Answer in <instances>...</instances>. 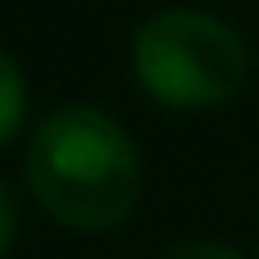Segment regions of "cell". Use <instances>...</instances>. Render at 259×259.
I'll return each instance as SVG.
<instances>
[{
	"mask_svg": "<svg viewBox=\"0 0 259 259\" xmlns=\"http://www.w3.org/2000/svg\"><path fill=\"white\" fill-rule=\"evenodd\" d=\"M27 182L73 228L118 223L141 187L132 137L96 105L50 109L27 141Z\"/></svg>",
	"mask_w": 259,
	"mask_h": 259,
	"instance_id": "6da1fadb",
	"label": "cell"
},
{
	"mask_svg": "<svg viewBox=\"0 0 259 259\" xmlns=\"http://www.w3.org/2000/svg\"><path fill=\"white\" fill-rule=\"evenodd\" d=\"M132 68L137 82L178 109L223 105L241 91L250 73V50L241 32L205 9H159L132 36Z\"/></svg>",
	"mask_w": 259,
	"mask_h": 259,
	"instance_id": "7a4b0ae2",
	"label": "cell"
},
{
	"mask_svg": "<svg viewBox=\"0 0 259 259\" xmlns=\"http://www.w3.org/2000/svg\"><path fill=\"white\" fill-rule=\"evenodd\" d=\"M23 105H27V87H23V73L18 64L0 50V141L23 123Z\"/></svg>",
	"mask_w": 259,
	"mask_h": 259,
	"instance_id": "3957f363",
	"label": "cell"
},
{
	"mask_svg": "<svg viewBox=\"0 0 259 259\" xmlns=\"http://www.w3.org/2000/svg\"><path fill=\"white\" fill-rule=\"evenodd\" d=\"M164 259H246L241 250H232L228 241H209V237H187L178 246H168Z\"/></svg>",
	"mask_w": 259,
	"mask_h": 259,
	"instance_id": "277c9868",
	"label": "cell"
},
{
	"mask_svg": "<svg viewBox=\"0 0 259 259\" xmlns=\"http://www.w3.org/2000/svg\"><path fill=\"white\" fill-rule=\"evenodd\" d=\"M9 237H14V191L0 182V255L9 246Z\"/></svg>",
	"mask_w": 259,
	"mask_h": 259,
	"instance_id": "5b68a950",
	"label": "cell"
}]
</instances>
